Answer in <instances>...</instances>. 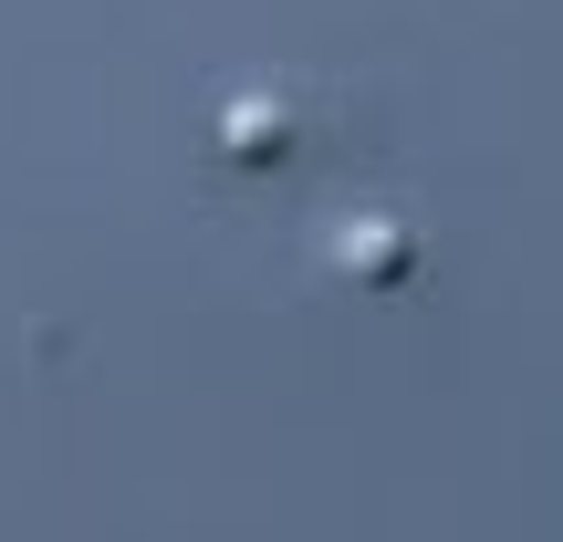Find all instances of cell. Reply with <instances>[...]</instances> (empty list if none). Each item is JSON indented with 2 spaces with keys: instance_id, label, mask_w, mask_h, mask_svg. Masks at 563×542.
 <instances>
[{
  "instance_id": "6da1fadb",
  "label": "cell",
  "mask_w": 563,
  "mask_h": 542,
  "mask_svg": "<svg viewBox=\"0 0 563 542\" xmlns=\"http://www.w3.org/2000/svg\"><path fill=\"white\" fill-rule=\"evenodd\" d=\"M323 251H334V272L365 281V292H397V281L418 272V230L386 220V209H344V220L323 230Z\"/></svg>"
},
{
  "instance_id": "7a4b0ae2",
  "label": "cell",
  "mask_w": 563,
  "mask_h": 542,
  "mask_svg": "<svg viewBox=\"0 0 563 542\" xmlns=\"http://www.w3.org/2000/svg\"><path fill=\"white\" fill-rule=\"evenodd\" d=\"M292 136H302V125H292V104H282V95H230V115H220V157L230 167H282V157H292Z\"/></svg>"
}]
</instances>
